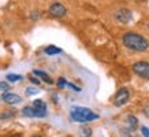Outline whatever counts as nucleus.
Instances as JSON below:
<instances>
[{
	"label": "nucleus",
	"mask_w": 149,
	"mask_h": 137,
	"mask_svg": "<svg viewBox=\"0 0 149 137\" xmlns=\"http://www.w3.org/2000/svg\"><path fill=\"white\" fill-rule=\"evenodd\" d=\"M122 43L127 50L134 51V52H145L149 48V41L142 34L134 32L125 33L122 37Z\"/></svg>",
	"instance_id": "1"
},
{
	"label": "nucleus",
	"mask_w": 149,
	"mask_h": 137,
	"mask_svg": "<svg viewBox=\"0 0 149 137\" xmlns=\"http://www.w3.org/2000/svg\"><path fill=\"white\" fill-rule=\"evenodd\" d=\"M70 118L74 122L78 123H85V122H91V121H96L99 119V115L96 114L95 111H92L91 108H86V107H72L70 110Z\"/></svg>",
	"instance_id": "2"
},
{
	"label": "nucleus",
	"mask_w": 149,
	"mask_h": 137,
	"mask_svg": "<svg viewBox=\"0 0 149 137\" xmlns=\"http://www.w3.org/2000/svg\"><path fill=\"white\" fill-rule=\"evenodd\" d=\"M131 68H133V73L140 78L149 80V62H144V60L136 62L131 66Z\"/></svg>",
	"instance_id": "3"
},
{
	"label": "nucleus",
	"mask_w": 149,
	"mask_h": 137,
	"mask_svg": "<svg viewBox=\"0 0 149 137\" xmlns=\"http://www.w3.org/2000/svg\"><path fill=\"white\" fill-rule=\"evenodd\" d=\"M130 99V92L127 88H120L119 91L113 96V106L115 107H122V106L127 104V101Z\"/></svg>",
	"instance_id": "4"
},
{
	"label": "nucleus",
	"mask_w": 149,
	"mask_h": 137,
	"mask_svg": "<svg viewBox=\"0 0 149 137\" xmlns=\"http://www.w3.org/2000/svg\"><path fill=\"white\" fill-rule=\"evenodd\" d=\"M48 14L52 18H63L67 14V8L62 3H52L48 8Z\"/></svg>",
	"instance_id": "5"
},
{
	"label": "nucleus",
	"mask_w": 149,
	"mask_h": 137,
	"mask_svg": "<svg viewBox=\"0 0 149 137\" xmlns=\"http://www.w3.org/2000/svg\"><path fill=\"white\" fill-rule=\"evenodd\" d=\"M115 19H116L119 23L126 25V23L131 22V19H133V13H131L129 8H119L116 13H115Z\"/></svg>",
	"instance_id": "6"
},
{
	"label": "nucleus",
	"mask_w": 149,
	"mask_h": 137,
	"mask_svg": "<svg viewBox=\"0 0 149 137\" xmlns=\"http://www.w3.org/2000/svg\"><path fill=\"white\" fill-rule=\"evenodd\" d=\"M22 115L23 117H27V118H44L47 114L44 113H40V111H37L33 106H27V107H23L22 108Z\"/></svg>",
	"instance_id": "7"
},
{
	"label": "nucleus",
	"mask_w": 149,
	"mask_h": 137,
	"mask_svg": "<svg viewBox=\"0 0 149 137\" xmlns=\"http://www.w3.org/2000/svg\"><path fill=\"white\" fill-rule=\"evenodd\" d=\"M1 100L6 101L7 104H19L22 101V97L17 93H13V92H6L1 95Z\"/></svg>",
	"instance_id": "8"
},
{
	"label": "nucleus",
	"mask_w": 149,
	"mask_h": 137,
	"mask_svg": "<svg viewBox=\"0 0 149 137\" xmlns=\"http://www.w3.org/2000/svg\"><path fill=\"white\" fill-rule=\"evenodd\" d=\"M33 75L40 77L42 81H45L47 84H49V85H52V84H54V80H52L49 74H47L45 71H41V70H33Z\"/></svg>",
	"instance_id": "9"
},
{
	"label": "nucleus",
	"mask_w": 149,
	"mask_h": 137,
	"mask_svg": "<svg viewBox=\"0 0 149 137\" xmlns=\"http://www.w3.org/2000/svg\"><path fill=\"white\" fill-rule=\"evenodd\" d=\"M33 107H34L37 111L47 114V104H45V101L44 100H41V99H36V100L33 101Z\"/></svg>",
	"instance_id": "10"
},
{
	"label": "nucleus",
	"mask_w": 149,
	"mask_h": 137,
	"mask_svg": "<svg viewBox=\"0 0 149 137\" xmlns=\"http://www.w3.org/2000/svg\"><path fill=\"white\" fill-rule=\"evenodd\" d=\"M127 125H129V128L130 130H136L138 128V118H137L136 115H127Z\"/></svg>",
	"instance_id": "11"
},
{
	"label": "nucleus",
	"mask_w": 149,
	"mask_h": 137,
	"mask_svg": "<svg viewBox=\"0 0 149 137\" xmlns=\"http://www.w3.org/2000/svg\"><path fill=\"white\" fill-rule=\"evenodd\" d=\"M44 52H45L47 55H56V54H60V52H62V50H60L59 47L48 45V47H45V50H44Z\"/></svg>",
	"instance_id": "12"
},
{
	"label": "nucleus",
	"mask_w": 149,
	"mask_h": 137,
	"mask_svg": "<svg viewBox=\"0 0 149 137\" xmlns=\"http://www.w3.org/2000/svg\"><path fill=\"white\" fill-rule=\"evenodd\" d=\"M22 75H19V74H7V77H6V80L8 82H18V81H21L22 80Z\"/></svg>",
	"instance_id": "13"
},
{
	"label": "nucleus",
	"mask_w": 149,
	"mask_h": 137,
	"mask_svg": "<svg viewBox=\"0 0 149 137\" xmlns=\"http://www.w3.org/2000/svg\"><path fill=\"white\" fill-rule=\"evenodd\" d=\"M79 134H81V137H92V129L88 126H82L79 130Z\"/></svg>",
	"instance_id": "14"
},
{
	"label": "nucleus",
	"mask_w": 149,
	"mask_h": 137,
	"mask_svg": "<svg viewBox=\"0 0 149 137\" xmlns=\"http://www.w3.org/2000/svg\"><path fill=\"white\" fill-rule=\"evenodd\" d=\"M15 115V111L14 110H7V111H4L3 114L0 115V119H8L11 118V117H14Z\"/></svg>",
	"instance_id": "15"
},
{
	"label": "nucleus",
	"mask_w": 149,
	"mask_h": 137,
	"mask_svg": "<svg viewBox=\"0 0 149 137\" xmlns=\"http://www.w3.org/2000/svg\"><path fill=\"white\" fill-rule=\"evenodd\" d=\"M0 91H3L6 93L7 91H10V84L6 81H1L0 82Z\"/></svg>",
	"instance_id": "16"
},
{
	"label": "nucleus",
	"mask_w": 149,
	"mask_h": 137,
	"mask_svg": "<svg viewBox=\"0 0 149 137\" xmlns=\"http://www.w3.org/2000/svg\"><path fill=\"white\" fill-rule=\"evenodd\" d=\"M58 88H64L66 85H67V80L66 78H63V77H60V78H58Z\"/></svg>",
	"instance_id": "17"
},
{
	"label": "nucleus",
	"mask_w": 149,
	"mask_h": 137,
	"mask_svg": "<svg viewBox=\"0 0 149 137\" xmlns=\"http://www.w3.org/2000/svg\"><path fill=\"white\" fill-rule=\"evenodd\" d=\"M36 93H38V91H37L36 88H33V87L26 88V95L27 96H33V95H36Z\"/></svg>",
	"instance_id": "18"
},
{
	"label": "nucleus",
	"mask_w": 149,
	"mask_h": 137,
	"mask_svg": "<svg viewBox=\"0 0 149 137\" xmlns=\"http://www.w3.org/2000/svg\"><path fill=\"white\" fill-rule=\"evenodd\" d=\"M67 88H70V89H72L74 92H81V88L77 87V85H74V84H71V82H67V85H66Z\"/></svg>",
	"instance_id": "19"
},
{
	"label": "nucleus",
	"mask_w": 149,
	"mask_h": 137,
	"mask_svg": "<svg viewBox=\"0 0 149 137\" xmlns=\"http://www.w3.org/2000/svg\"><path fill=\"white\" fill-rule=\"evenodd\" d=\"M141 133H142V136L144 137H149V128H146V126H141Z\"/></svg>",
	"instance_id": "20"
},
{
	"label": "nucleus",
	"mask_w": 149,
	"mask_h": 137,
	"mask_svg": "<svg viewBox=\"0 0 149 137\" xmlns=\"http://www.w3.org/2000/svg\"><path fill=\"white\" fill-rule=\"evenodd\" d=\"M30 82H32V84H34V85H40V84H41V81L36 77V75H32V77H30Z\"/></svg>",
	"instance_id": "21"
},
{
	"label": "nucleus",
	"mask_w": 149,
	"mask_h": 137,
	"mask_svg": "<svg viewBox=\"0 0 149 137\" xmlns=\"http://www.w3.org/2000/svg\"><path fill=\"white\" fill-rule=\"evenodd\" d=\"M144 114L146 118H149V106H145L144 107Z\"/></svg>",
	"instance_id": "22"
},
{
	"label": "nucleus",
	"mask_w": 149,
	"mask_h": 137,
	"mask_svg": "<svg viewBox=\"0 0 149 137\" xmlns=\"http://www.w3.org/2000/svg\"><path fill=\"white\" fill-rule=\"evenodd\" d=\"M32 14H33V15H32L33 19H38V18H40V14H38V13H32Z\"/></svg>",
	"instance_id": "23"
},
{
	"label": "nucleus",
	"mask_w": 149,
	"mask_h": 137,
	"mask_svg": "<svg viewBox=\"0 0 149 137\" xmlns=\"http://www.w3.org/2000/svg\"><path fill=\"white\" fill-rule=\"evenodd\" d=\"M32 137H41L40 134H34V136H32Z\"/></svg>",
	"instance_id": "24"
},
{
	"label": "nucleus",
	"mask_w": 149,
	"mask_h": 137,
	"mask_svg": "<svg viewBox=\"0 0 149 137\" xmlns=\"http://www.w3.org/2000/svg\"><path fill=\"white\" fill-rule=\"evenodd\" d=\"M148 29H149V25H148Z\"/></svg>",
	"instance_id": "25"
}]
</instances>
